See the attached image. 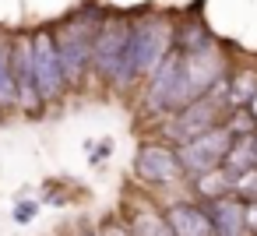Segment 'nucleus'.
<instances>
[{"mask_svg": "<svg viewBox=\"0 0 257 236\" xmlns=\"http://www.w3.org/2000/svg\"><path fill=\"white\" fill-rule=\"evenodd\" d=\"M173 50H176V29H173V22L166 15H141V18H134L131 50H127V60L120 67L116 85L127 88L134 78L152 74Z\"/></svg>", "mask_w": 257, "mask_h": 236, "instance_id": "obj_1", "label": "nucleus"}, {"mask_svg": "<svg viewBox=\"0 0 257 236\" xmlns=\"http://www.w3.org/2000/svg\"><path fill=\"white\" fill-rule=\"evenodd\" d=\"M102 18L106 15H99V11H78L60 29H53V39H57V50H60V60H64V74H67V85H78L85 78V71L92 67L95 32H99Z\"/></svg>", "mask_w": 257, "mask_h": 236, "instance_id": "obj_2", "label": "nucleus"}, {"mask_svg": "<svg viewBox=\"0 0 257 236\" xmlns=\"http://www.w3.org/2000/svg\"><path fill=\"white\" fill-rule=\"evenodd\" d=\"M131 36H134V18L127 15H106L99 32H95V50H92V67L99 78L113 81L120 78V67L127 60L131 50Z\"/></svg>", "mask_w": 257, "mask_h": 236, "instance_id": "obj_3", "label": "nucleus"}, {"mask_svg": "<svg viewBox=\"0 0 257 236\" xmlns=\"http://www.w3.org/2000/svg\"><path fill=\"white\" fill-rule=\"evenodd\" d=\"M32 57H36V88L43 102H57L67 88V74H64V60L57 50V39L50 29L32 32Z\"/></svg>", "mask_w": 257, "mask_h": 236, "instance_id": "obj_4", "label": "nucleus"}, {"mask_svg": "<svg viewBox=\"0 0 257 236\" xmlns=\"http://www.w3.org/2000/svg\"><path fill=\"white\" fill-rule=\"evenodd\" d=\"M225 106H232V102H229V95L211 92V95L197 99L194 106L180 109V113L173 116V124H169V134H173V138H180L183 145H187V141H194V138H204V134H211V131L225 127V124H222Z\"/></svg>", "mask_w": 257, "mask_h": 236, "instance_id": "obj_5", "label": "nucleus"}, {"mask_svg": "<svg viewBox=\"0 0 257 236\" xmlns=\"http://www.w3.org/2000/svg\"><path fill=\"white\" fill-rule=\"evenodd\" d=\"M232 148V131L229 127H218L204 138H194L187 145H180V162H183V173H194V176H204V173H215L218 166H225V155Z\"/></svg>", "mask_w": 257, "mask_h": 236, "instance_id": "obj_6", "label": "nucleus"}, {"mask_svg": "<svg viewBox=\"0 0 257 236\" xmlns=\"http://www.w3.org/2000/svg\"><path fill=\"white\" fill-rule=\"evenodd\" d=\"M134 173L148 187H173L183 180V162H180V152L169 145H141L134 159Z\"/></svg>", "mask_w": 257, "mask_h": 236, "instance_id": "obj_7", "label": "nucleus"}, {"mask_svg": "<svg viewBox=\"0 0 257 236\" xmlns=\"http://www.w3.org/2000/svg\"><path fill=\"white\" fill-rule=\"evenodd\" d=\"M11 64H15L18 106L36 109L43 99H39V88H36V57H32V36H15V53H11Z\"/></svg>", "mask_w": 257, "mask_h": 236, "instance_id": "obj_8", "label": "nucleus"}, {"mask_svg": "<svg viewBox=\"0 0 257 236\" xmlns=\"http://www.w3.org/2000/svg\"><path fill=\"white\" fill-rule=\"evenodd\" d=\"M166 222L173 229V236H215V222H211V211L201 208V204H173L166 211Z\"/></svg>", "mask_w": 257, "mask_h": 236, "instance_id": "obj_9", "label": "nucleus"}, {"mask_svg": "<svg viewBox=\"0 0 257 236\" xmlns=\"http://www.w3.org/2000/svg\"><path fill=\"white\" fill-rule=\"evenodd\" d=\"M211 222H215V236H246L250 232V218H246V201L239 197H222L215 204H208Z\"/></svg>", "mask_w": 257, "mask_h": 236, "instance_id": "obj_10", "label": "nucleus"}, {"mask_svg": "<svg viewBox=\"0 0 257 236\" xmlns=\"http://www.w3.org/2000/svg\"><path fill=\"white\" fill-rule=\"evenodd\" d=\"M11 53H15V39L0 36V109L18 106V85H15V64H11Z\"/></svg>", "mask_w": 257, "mask_h": 236, "instance_id": "obj_11", "label": "nucleus"}, {"mask_svg": "<svg viewBox=\"0 0 257 236\" xmlns=\"http://www.w3.org/2000/svg\"><path fill=\"white\" fill-rule=\"evenodd\" d=\"M131 236H173V229H169V222H166L162 211L141 208V211L131 218Z\"/></svg>", "mask_w": 257, "mask_h": 236, "instance_id": "obj_12", "label": "nucleus"}, {"mask_svg": "<svg viewBox=\"0 0 257 236\" xmlns=\"http://www.w3.org/2000/svg\"><path fill=\"white\" fill-rule=\"evenodd\" d=\"M232 190H236V197H239V201H246V204H257V169H246L243 176H236Z\"/></svg>", "mask_w": 257, "mask_h": 236, "instance_id": "obj_13", "label": "nucleus"}, {"mask_svg": "<svg viewBox=\"0 0 257 236\" xmlns=\"http://www.w3.org/2000/svg\"><path fill=\"white\" fill-rule=\"evenodd\" d=\"M36 215H39V204H36V201H18V204H15V222L25 225V222H32Z\"/></svg>", "mask_w": 257, "mask_h": 236, "instance_id": "obj_14", "label": "nucleus"}, {"mask_svg": "<svg viewBox=\"0 0 257 236\" xmlns=\"http://www.w3.org/2000/svg\"><path fill=\"white\" fill-rule=\"evenodd\" d=\"M109 152H113V141L106 138V141H99L95 145V152H92V166H99L102 159H109Z\"/></svg>", "mask_w": 257, "mask_h": 236, "instance_id": "obj_15", "label": "nucleus"}, {"mask_svg": "<svg viewBox=\"0 0 257 236\" xmlns=\"http://www.w3.org/2000/svg\"><path fill=\"white\" fill-rule=\"evenodd\" d=\"M102 236H131V225H120V222H109L102 229Z\"/></svg>", "mask_w": 257, "mask_h": 236, "instance_id": "obj_16", "label": "nucleus"}, {"mask_svg": "<svg viewBox=\"0 0 257 236\" xmlns=\"http://www.w3.org/2000/svg\"><path fill=\"white\" fill-rule=\"evenodd\" d=\"M246 109H250V116H253V120H257V95H253V99H250V106H246Z\"/></svg>", "mask_w": 257, "mask_h": 236, "instance_id": "obj_17", "label": "nucleus"}, {"mask_svg": "<svg viewBox=\"0 0 257 236\" xmlns=\"http://www.w3.org/2000/svg\"><path fill=\"white\" fill-rule=\"evenodd\" d=\"M253 159H257V131H253Z\"/></svg>", "mask_w": 257, "mask_h": 236, "instance_id": "obj_18", "label": "nucleus"}]
</instances>
